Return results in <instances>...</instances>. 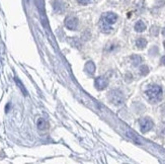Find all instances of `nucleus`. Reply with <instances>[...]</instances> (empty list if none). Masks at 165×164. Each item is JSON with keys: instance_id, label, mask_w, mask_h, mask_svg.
Here are the masks:
<instances>
[{"instance_id": "f257e3e1", "label": "nucleus", "mask_w": 165, "mask_h": 164, "mask_svg": "<svg viewBox=\"0 0 165 164\" xmlns=\"http://www.w3.org/2000/svg\"><path fill=\"white\" fill-rule=\"evenodd\" d=\"M117 20H118V15L113 13V12H106V13H103L101 15L99 23L101 31L106 34H109L113 30L112 26L117 23Z\"/></svg>"}, {"instance_id": "f03ea898", "label": "nucleus", "mask_w": 165, "mask_h": 164, "mask_svg": "<svg viewBox=\"0 0 165 164\" xmlns=\"http://www.w3.org/2000/svg\"><path fill=\"white\" fill-rule=\"evenodd\" d=\"M146 95H147L149 100H151L152 102H157L162 98L163 90L159 85H156V84L150 85V86L147 88V90H146Z\"/></svg>"}, {"instance_id": "7ed1b4c3", "label": "nucleus", "mask_w": 165, "mask_h": 164, "mask_svg": "<svg viewBox=\"0 0 165 164\" xmlns=\"http://www.w3.org/2000/svg\"><path fill=\"white\" fill-rule=\"evenodd\" d=\"M109 102L113 103V105H115L117 106L122 105H124V102H125V97H124V94L122 93V91H120L118 89L109 91Z\"/></svg>"}, {"instance_id": "20e7f679", "label": "nucleus", "mask_w": 165, "mask_h": 164, "mask_svg": "<svg viewBox=\"0 0 165 164\" xmlns=\"http://www.w3.org/2000/svg\"><path fill=\"white\" fill-rule=\"evenodd\" d=\"M139 124H140V130L142 133H147L154 127V123L150 118H142L139 121Z\"/></svg>"}, {"instance_id": "39448f33", "label": "nucleus", "mask_w": 165, "mask_h": 164, "mask_svg": "<svg viewBox=\"0 0 165 164\" xmlns=\"http://www.w3.org/2000/svg\"><path fill=\"white\" fill-rule=\"evenodd\" d=\"M94 85L97 90H103L109 85V80L106 77H97L94 80Z\"/></svg>"}, {"instance_id": "423d86ee", "label": "nucleus", "mask_w": 165, "mask_h": 164, "mask_svg": "<svg viewBox=\"0 0 165 164\" xmlns=\"http://www.w3.org/2000/svg\"><path fill=\"white\" fill-rule=\"evenodd\" d=\"M65 26L71 30H75L78 27V20L75 16H68L65 20Z\"/></svg>"}, {"instance_id": "0eeeda50", "label": "nucleus", "mask_w": 165, "mask_h": 164, "mask_svg": "<svg viewBox=\"0 0 165 164\" xmlns=\"http://www.w3.org/2000/svg\"><path fill=\"white\" fill-rule=\"evenodd\" d=\"M85 71L88 75H93L95 72V65L93 62L88 61L86 64H85Z\"/></svg>"}, {"instance_id": "6e6552de", "label": "nucleus", "mask_w": 165, "mask_h": 164, "mask_svg": "<svg viewBox=\"0 0 165 164\" xmlns=\"http://www.w3.org/2000/svg\"><path fill=\"white\" fill-rule=\"evenodd\" d=\"M146 30V24L144 21L142 20H139L135 24V30L137 31V33H143Z\"/></svg>"}, {"instance_id": "1a4fd4ad", "label": "nucleus", "mask_w": 165, "mask_h": 164, "mask_svg": "<svg viewBox=\"0 0 165 164\" xmlns=\"http://www.w3.org/2000/svg\"><path fill=\"white\" fill-rule=\"evenodd\" d=\"M147 46V40L144 39V37H140V39H138L136 41V47H137L138 49H144L145 47Z\"/></svg>"}, {"instance_id": "9d476101", "label": "nucleus", "mask_w": 165, "mask_h": 164, "mask_svg": "<svg viewBox=\"0 0 165 164\" xmlns=\"http://www.w3.org/2000/svg\"><path fill=\"white\" fill-rule=\"evenodd\" d=\"M37 126L39 128V130H46L48 128V123L45 119H39L37 122Z\"/></svg>"}, {"instance_id": "9b49d317", "label": "nucleus", "mask_w": 165, "mask_h": 164, "mask_svg": "<svg viewBox=\"0 0 165 164\" xmlns=\"http://www.w3.org/2000/svg\"><path fill=\"white\" fill-rule=\"evenodd\" d=\"M131 62L134 66H138L139 64H141L142 58L139 55H133L131 56Z\"/></svg>"}, {"instance_id": "f8f14e48", "label": "nucleus", "mask_w": 165, "mask_h": 164, "mask_svg": "<svg viewBox=\"0 0 165 164\" xmlns=\"http://www.w3.org/2000/svg\"><path fill=\"white\" fill-rule=\"evenodd\" d=\"M149 73V67L146 65H143L140 67V74L143 75V76H146Z\"/></svg>"}, {"instance_id": "ddd939ff", "label": "nucleus", "mask_w": 165, "mask_h": 164, "mask_svg": "<svg viewBox=\"0 0 165 164\" xmlns=\"http://www.w3.org/2000/svg\"><path fill=\"white\" fill-rule=\"evenodd\" d=\"M128 136L129 137H132L133 140H136V142H137L138 144H141V142H140V140H139V138H137L136 136H133V134L131 133V132H128Z\"/></svg>"}, {"instance_id": "4468645a", "label": "nucleus", "mask_w": 165, "mask_h": 164, "mask_svg": "<svg viewBox=\"0 0 165 164\" xmlns=\"http://www.w3.org/2000/svg\"><path fill=\"white\" fill-rule=\"evenodd\" d=\"M158 31H159V30H158V27H151V34H154V36H157Z\"/></svg>"}, {"instance_id": "2eb2a0df", "label": "nucleus", "mask_w": 165, "mask_h": 164, "mask_svg": "<svg viewBox=\"0 0 165 164\" xmlns=\"http://www.w3.org/2000/svg\"><path fill=\"white\" fill-rule=\"evenodd\" d=\"M89 1H90V0H77V2L80 3V4H87Z\"/></svg>"}, {"instance_id": "dca6fc26", "label": "nucleus", "mask_w": 165, "mask_h": 164, "mask_svg": "<svg viewBox=\"0 0 165 164\" xmlns=\"http://www.w3.org/2000/svg\"><path fill=\"white\" fill-rule=\"evenodd\" d=\"M160 62H161V64H162V65H165V56H163L162 58L160 59Z\"/></svg>"}, {"instance_id": "f3484780", "label": "nucleus", "mask_w": 165, "mask_h": 164, "mask_svg": "<svg viewBox=\"0 0 165 164\" xmlns=\"http://www.w3.org/2000/svg\"><path fill=\"white\" fill-rule=\"evenodd\" d=\"M162 34H163V36L165 37V27H164L163 30H162Z\"/></svg>"}, {"instance_id": "a211bd4d", "label": "nucleus", "mask_w": 165, "mask_h": 164, "mask_svg": "<svg viewBox=\"0 0 165 164\" xmlns=\"http://www.w3.org/2000/svg\"><path fill=\"white\" fill-rule=\"evenodd\" d=\"M163 45H164V49H165V42L163 43Z\"/></svg>"}]
</instances>
